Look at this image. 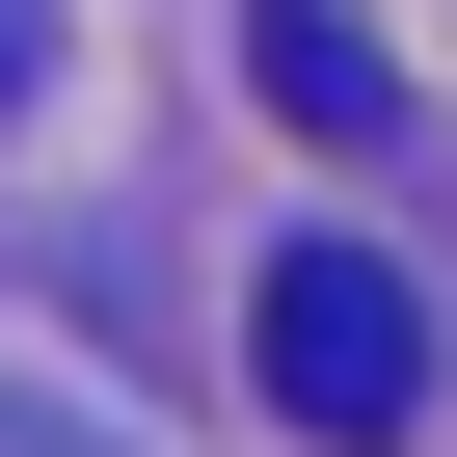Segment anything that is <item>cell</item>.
<instances>
[{
	"mask_svg": "<svg viewBox=\"0 0 457 457\" xmlns=\"http://www.w3.org/2000/svg\"><path fill=\"white\" fill-rule=\"evenodd\" d=\"M270 108H296V135H377V54L323 28V0H270Z\"/></svg>",
	"mask_w": 457,
	"mask_h": 457,
	"instance_id": "2",
	"label": "cell"
},
{
	"mask_svg": "<svg viewBox=\"0 0 457 457\" xmlns=\"http://www.w3.org/2000/svg\"><path fill=\"white\" fill-rule=\"evenodd\" d=\"M28 28H54V0H0V108H28Z\"/></svg>",
	"mask_w": 457,
	"mask_h": 457,
	"instance_id": "3",
	"label": "cell"
},
{
	"mask_svg": "<svg viewBox=\"0 0 457 457\" xmlns=\"http://www.w3.org/2000/svg\"><path fill=\"white\" fill-rule=\"evenodd\" d=\"M243 350H270V403H296V430H350V457H377V430H403V403H430V296H403V270H377V243H296V270H270V323H243Z\"/></svg>",
	"mask_w": 457,
	"mask_h": 457,
	"instance_id": "1",
	"label": "cell"
}]
</instances>
